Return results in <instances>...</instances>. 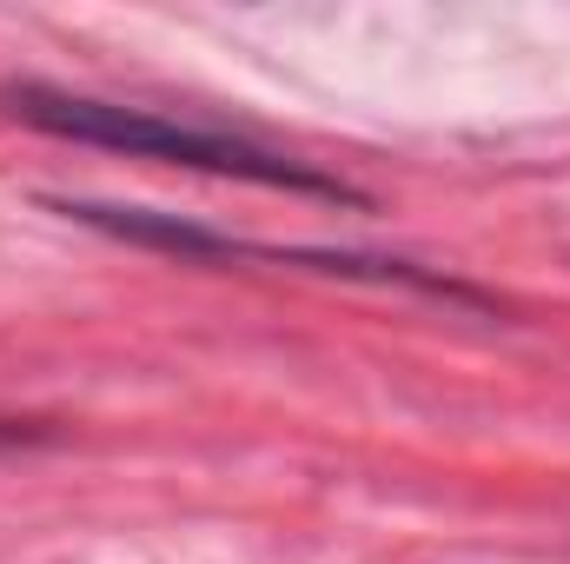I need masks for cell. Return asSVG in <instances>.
Returning a JSON list of instances; mask_svg holds the SVG:
<instances>
[{
	"mask_svg": "<svg viewBox=\"0 0 570 564\" xmlns=\"http://www.w3.org/2000/svg\"><path fill=\"white\" fill-rule=\"evenodd\" d=\"M7 107L60 140L87 146H120L134 159H166V166H193V173H219V179H253V186H285V193H318V200H358L345 179H325L285 153H266L253 140H226V134H199V127H173L140 107H114V100H87V94H53V87H7Z\"/></svg>",
	"mask_w": 570,
	"mask_h": 564,
	"instance_id": "1",
	"label": "cell"
}]
</instances>
